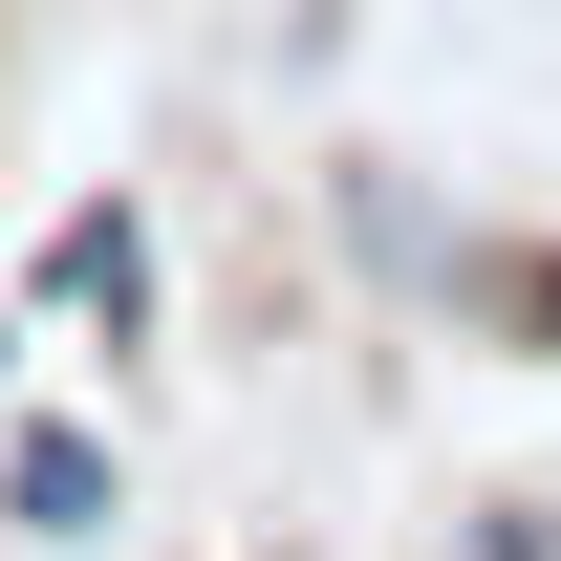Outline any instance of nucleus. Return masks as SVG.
<instances>
[{"mask_svg": "<svg viewBox=\"0 0 561 561\" xmlns=\"http://www.w3.org/2000/svg\"><path fill=\"white\" fill-rule=\"evenodd\" d=\"M0 496H22L44 540H87V518H108V454H87V432H22V476H0Z\"/></svg>", "mask_w": 561, "mask_h": 561, "instance_id": "nucleus-1", "label": "nucleus"}, {"mask_svg": "<svg viewBox=\"0 0 561 561\" xmlns=\"http://www.w3.org/2000/svg\"><path fill=\"white\" fill-rule=\"evenodd\" d=\"M44 280H66L87 324H130V302H151V238H130V216H66V260H44Z\"/></svg>", "mask_w": 561, "mask_h": 561, "instance_id": "nucleus-2", "label": "nucleus"}, {"mask_svg": "<svg viewBox=\"0 0 561 561\" xmlns=\"http://www.w3.org/2000/svg\"><path fill=\"white\" fill-rule=\"evenodd\" d=\"M496 561H561V540H540V518H496Z\"/></svg>", "mask_w": 561, "mask_h": 561, "instance_id": "nucleus-3", "label": "nucleus"}]
</instances>
